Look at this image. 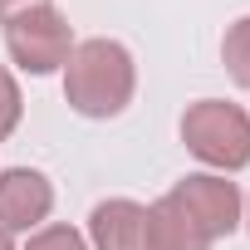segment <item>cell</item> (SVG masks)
<instances>
[{
    "label": "cell",
    "instance_id": "cell-1",
    "mask_svg": "<svg viewBox=\"0 0 250 250\" xmlns=\"http://www.w3.org/2000/svg\"><path fill=\"white\" fill-rule=\"evenodd\" d=\"M138 64L118 40H83L64 64V103L79 118H118L133 103Z\"/></svg>",
    "mask_w": 250,
    "mask_h": 250
},
{
    "label": "cell",
    "instance_id": "cell-2",
    "mask_svg": "<svg viewBox=\"0 0 250 250\" xmlns=\"http://www.w3.org/2000/svg\"><path fill=\"white\" fill-rule=\"evenodd\" d=\"M182 143L196 162L226 172L250 167V118L245 108L226 103V98H201L182 113Z\"/></svg>",
    "mask_w": 250,
    "mask_h": 250
},
{
    "label": "cell",
    "instance_id": "cell-3",
    "mask_svg": "<svg viewBox=\"0 0 250 250\" xmlns=\"http://www.w3.org/2000/svg\"><path fill=\"white\" fill-rule=\"evenodd\" d=\"M5 49H10V59L25 74L44 79V74H54V69L69 64L74 30H69V20L54 5H35V10H20V15L5 20Z\"/></svg>",
    "mask_w": 250,
    "mask_h": 250
},
{
    "label": "cell",
    "instance_id": "cell-4",
    "mask_svg": "<svg viewBox=\"0 0 250 250\" xmlns=\"http://www.w3.org/2000/svg\"><path fill=\"white\" fill-rule=\"evenodd\" d=\"M167 196L201 226L206 240H221V235H230V230L240 226V191H235V182H226L221 172H187Z\"/></svg>",
    "mask_w": 250,
    "mask_h": 250
},
{
    "label": "cell",
    "instance_id": "cell-5",
    "mask_svg": "<svg viewBox=\"0 0 250 250\" xmlns=\"http://www.w3.org/2000/svg\"><path fill=\"white\" fill-rule=\"evenodd\" d=\"M54 211V187L35 167H10L0 172V226L15 230H40Z\"/></svg>",
    "mask_w": 250,
    "mask_h": 250
},
{
    "label": "cell",
    "instance_id": "cell-6",
    "mask_svg": "<svg viewBox=\"0 0 250 250\" xmlns=\"http://www.w3.org/2000/svg\"><path fill=\"white\" fill-rule=\"evenodd\" d=\"M88 240L93 250H147V206L128 196H108L88 216Z\"/></svg>",
    "mask_w": 250,
    "mask_h": 250
},
{
    "label": "cell",
    "instance_id": "cell-7",
    "mask_svg": "<svg viewBox=\"0 0 250 250\" xmlns=\"http://www.w3.org/2000/svg\"><path fill=\"white\" fill-rule=\"evenodd\" d=\"M147 250H211V240L172 196H157L147 206Z\"/></svg>",
    "mask_w": 250,
    "mask_h": 250
},
{
    "label": "cell",
    "instance_id": "cell-8",
    "mask_svg": "<svg viewBox=\"0 0 250 250\" xmlns=\"http://www.w3.org/2000/svg\"><path fill=\"white\" fill-rule=\"evenodd\" d=\"M221 64H226V74H230L240 88H250V15H240V20L226 30V40H221Z\"/></svg>",
    "mask_w": 250,
    "mask_h": 250
},
{
    "label": "cell",
    "instance_id": "cell-9",
    "mask_svg": "<svg viewBox=\"0 0 250 250\" xmlns=\"http://www.w3.org/2000/svg\"><path fill=\"white\" fill-rule=\"evenodd\" d=\"M20 113H25V98H20V83L10 69H0V143H5L15 128H20Z\"/></svg>",
    "mask_w": 250,
    "mask_h": 250
},
{
    "label": "cell",
    "instance_id": "cell-10",
    "mask_svg": "<svg viewBox=\"0 0 250 250\" xmlns=\"http://www.w3.org/2000/svg\"><path fill=\"white\" fill-rule=\"evenodd\" d=\"M25 250H88V240H83L74 226H40V230L25 240Z\"/></svg>",
    "mask_w": 250,
    "mask_h": 250
},
{
    "label": "cell",
    "instance_id": "cell-11",
    "mask_svg": "<svg viewBox=\"0 0 250 250\" xmlns=\"http://www.w3.org/2000/svg\"><path fill=\"white\" fill-rule=\"evenodd\" d=\"M35 5H54V0H0V25L10 15H20V10H35Z\"/></svg>",
    "mask_w": 250,
    "mask_h": 250
},
{
    "label": "cell",
    "instance_id": "cell-12",
    "mask_svg": "<svg viewBox=\"0 0 250 250\" xmlns=\"http://www.w3.org/2000/svg\"><path fill=\"white\" fill-rule=\"evenodd\" d=\"M0 250H15V240H10V230L0 226Z\"/></svg>",
    "mask_w": 250,
    "mask_h": 250
},
{
    "label": "cell",
    "instance_id": "cell-13",
    "mask_svg": "<svg viewBox=\"0 0 250 250\" xmlns=\"http://www.w3.org/2000/svg\"><path fill=\"white\" fill-rule=\"evenodd\" d=\"M245 226H250V211H245Z\"/></svg>",
    "mask_w": 250,
    "mask_h": 250
}]
</instances>
